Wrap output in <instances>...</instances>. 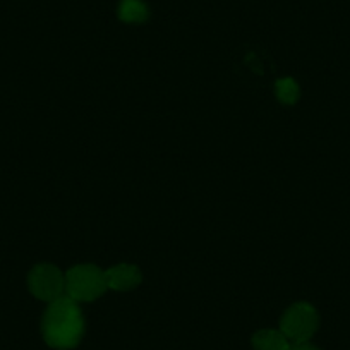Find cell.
I'll use <instances>...</instances> for the list:
<instances>
[{
    "mask_svg": "<svg viewBox=\"0 0 350 350\" xmlns=\"http://www.w3.org/2000/svg\"><path fill=\"white\" fill-rule=\"evenodd\" d=\"M254 350H291L292 343L280 329H259L252 336Z\"/></svg>",
    "mask_w": 350,
    "mask_h": 350,
    "instance_id": "8992f818",
    "label": "cell"
},
{
    "mask_svg": "<svg viewBox=\"0 0 350 350\" xmlns=\"http://www.w3.org/2000/svg\"><path fill=\"white\" fill-rule=\"evenodd\" d=\"M150 18V9L143 0H120L119 19L124 23H144Z\"/></svg>",
    "mask_w": 350,
    "mask_h": 350,
    "instance_id": "52a82bcc",
    "label": "cell"
},
{
    "mask_svg": "<svg viewBox=\"0 0 350 350\" xmlns=\"http://www.w3.org/2000/svg\"><path fill=\"white\" fill-rule=\"evenodd\" d=\"M28 287L36 299L53 302L66 295V275L53 265H36L28 277Z\"/></svg>",
    "mask_w": 350,
    "mask_h": 350,
    "instance_id": "277c9868",
    "label": "cell"
},
{
    "mask_svg": "<svg viewBox=\"0 0 350 350\" xmlns=\"http://www.w3.org/2000/svg\"><path fill=\"white\" fill-rule=\"evenodd\" d=\"M291 350H319V349L309 345V343H299V345H292Z\"/></svg>",
    "mask_w": 350,
    "mask_h": 350,
    "instance_id": "9c48e42d",
    "label": "cell"
},
{
    "mask_svg": "<svg viewBox=\"0 0 350 350\" xmlns=\"http://www.w3.org/2000/svg\"><path fill=\"white\" fill-rule=\"evenodd\" d=\"M275 95L284 105H294L301 96V90L292 77H282L275 83Z\"/></svg>",
    "mask_w": 350,
    "mask_h": 350,
    "instance_id": "ba28073f",
    "label": "cell"
},
{
    "mask_svg": "<svg viewBox=\"0 0 350 350\" xmlns=\"http://www.w3.org/2000/svg\"><path fill=\"white\" fill-rule=\"evenodd\" d=\"M319 325L316 309L308 302H295L280 319V332L291 340L292 345L308 343L312 338Z\"/></svg>",
    "mask_w": 350,
    "mask_h": 350,
    "instance_id": "3957f363",
    "label": "cell"
},
{
    "mask_svg": "<svg viewBox=\"0 0 350 350\" xmlns=\"http://www.w3.org/2000/svg\"><path fill=\"white\" fill-rule=\"evenodd\" d=\"M105 278L107 287L117 292H126L136 288L143 280V275H141L139 268L134 267V265L120 262V265H116L105 271Z\"/></svg>",
    "mask_w": 350,
    "mask_h": 350,
    "instance_id": "5b68a950",
    "label": "cell"
},
{
    "mask_svg": "<svg viewBox=\"0 0 350 350\" xmlns=\"http://www.w3.org/2000/svg\"><path fill=\"white\" fill-rule=\"evenodd\" d=\"M42 335L52 349H76L84 336V318L79 302L69 295L50 302L42 319Z\"/></svg>",
    "mask_w": 350,
    "mask_h": 350,
    "instance_id": "6da1fadb",
    "label": "cell"
},
{
    "mask_svg": "<svg viewBox=\"0 0 350 350\" xmlns=\"http://www.w3.org/2000/svg\"><path fill=\"white\" fill-rule=\"evenodd\" d=\"M105 271L95 265H77L66 273V295L76 302H90L107 291Z\"/></svg>",
    "mask_w": 350,
    "mask_h": 350,
    "instance_id": "7a4b0ae2",
    "label": "cell"
}]
</instances>
